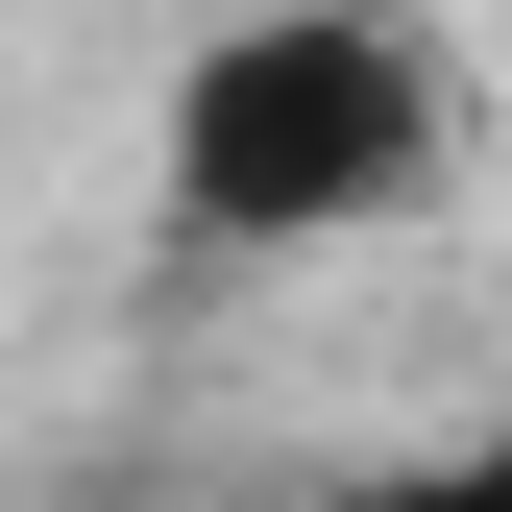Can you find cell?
Segmentation results:
<instances>
[{"instance_id":"1","label":"cell","mask_w":512,"mask_h":512,"mask_svg":"<svg viewBox=\"0 0 512 512\" xmlns=\"http://www.w3.org/2000/svg\"><path fill=\"white\" fill-rule=\"evenodd\" d=\"M439 171V49L366 25V0H293V25H220L196 98H171V196L220 244H317V220H391Z\"/></svg>"}]
</instances>
